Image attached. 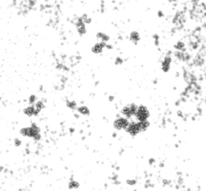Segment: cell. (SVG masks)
I'll list each match as a JSON object with an SVG mask.
<instances>
[{"label": "cell", "instance_id": "cell-5", "mask_svg": "<svg viewBox=\"0 0 206 191\" xmlns=\"http://www.w3.org/2000/svg\"><path fill=\"white\" fill-rule=\"evenodd\" d=\"M129 39H130V40H131L132 42L136 44V43H138V42L140 40V35H139V33H138V31H132V32L130 33V35H129Z\"/></svg>", "mask_w": 206, "mask_h": 191}, {"label": "cell", "instance_id": "cell-7", "mask_svg": "<svg viewBox=\"0 0 206 191\" xmlns=\"http://www.w3.org/2000/svg\"><path fill=\"white\" fill-rule=\"evenodd\" d=\"M174 48L177 49V51H182L185 48V44L182 41H178L177 44L174 45Z\"/></svg>", "mask_w": 206, "mask_h": 191}, {"label": "cell", "instance_id": "cell-1", "mask_svg": "<svg viewBox=\"0 0 206 191\" xmlns=\"http://www.w3.org/2000/svg\"><path fill=\"white\" fill-rule=\"evenodd\" d=\"M137 116L141 120H144L145 119H147L148 116V111L147 108L144 107V106L139 107L137 111Z\"/></svg>", "mask_w": 206, "mask_h": 191}, {"label": "cell", "instance_id": "cell-4", "mask_svg": "<svg viewBox=\"0 0 206 191\" xmlns=\"http://www.w3.org/2000/svg\"><path fill=\"white\" fill-rule=\"evenodd\" d=\"M85 23H84V22L83 21V19L81 18V19H79V21L77 22V29H78V31H79V33L81 35L84 34L85 32H86V27H85Z\"/></svg>", "mask_w": 206, "mask_h": 191}, {"label": "cell", "instance_id": "cell-10", "mask_svg": "<svg viewBox=\"0 0 206 191\" xmlns=\"http://www.w3.org/2000/svg\"><path fill=\"white\" fill-rule=\"evenodd\" d=\"M154 40H155V44H156V45H158V42H159V39H158V36H157V35H154Z\"/></svg>", "mask_w": 206, "mask_h": 191}, {"label": "cell", "instance_id": "cell-9", "mask_svg": "<svg viewBox=\"0 0 206 191\" xmlns=\"http://www.w3.org/2000/svg\"><path fill=\"white\" fill-rule=\"evenodd\" d=\"M122 62H123L122 59H120V58H119V57H118L117 59H116V64H122Z\"/></svg>", "mask_w": 206, "mask_h": 191}, {"label": "cell", "instance_id": "cell-2", "mask_svg": "<svg viewBox=\"0 0 206 191\" xmlns=\"http://www.w3.org/2000/svg\"><path fill=\"white\" fill-rule=\"evenodd\" d=\"M171 63H172V58L170 56H166L162 63V69L164 72H167L169 70Z\"/></svg>", "mask_w": 206, "mask_h": 191}, {"label": "cell", "instance_id": "cell-11", "mask_svg": "<svg viewBox=\"0 0 206 191\" xmlns=\"http://www.w3.org/2000/svg\"><path fill=\"white\" fill-rule=\"evenodd\" d=\"M158 16H160V17H162V16H163L161 11H159V13H158Z\"/></svg>", "mask_w": 206, "mask_h": 191}, {"label": "cell", "instance_id": "cell-6", "mask_svg": "<svg viewBox=\"0 0 206 191\" xmlns=\"http://www.w3.org/2000/svg\"><path fill=\"white\" fill-rule=\"evenodd\" d=\"M97 39L100 40L101 42H104V43H106V41L109 40V36H108L106 34H105V33L99 32L98 34H97Z\"/></svg>", "mask_w": 206, "mask_h": 191}, {"label": "cell", "instance_id": "cell-8", "mask_svg": "<svg viewBox=\"0 0 206 191\" xmlns=\"http://www.w3.org/2000/svg\"><path fill=\"white\" fill-rule=\"evenodd\" d=\"M79 111L83 114H88V109L86 107H81L79 108Z\"/></svg>", "mask_w": 206, "mask_h": 191}, {"label": "cell", "instance_id": "cell-3", "mask_svg": "<svg viewBox=\"0 0 206 191\" xmlns=\"http://www.w3.org/2000/svg\"><path fill=\"white\" fill-rule=\"evenodd\" d=\"M106 46V43H104V42H100V43L94 44V46L93 47V52L95 53V54L102 53L103 49H104Z\"/></svg>", "mask_w": 206, "mask_h": 191}]
</instances>
